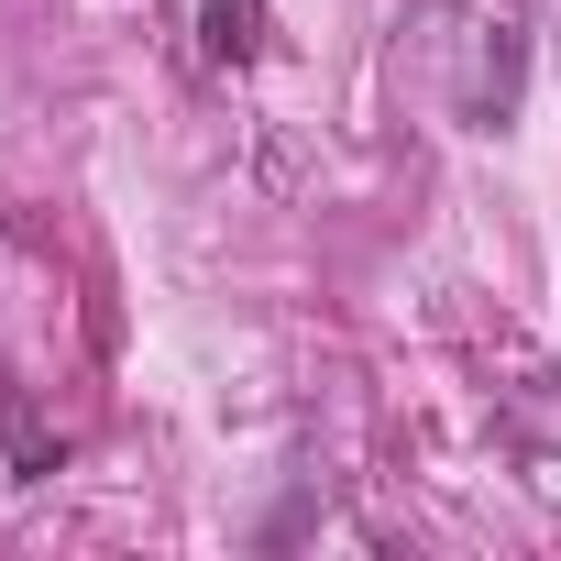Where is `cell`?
I'll return each instance as SVG.
<instances>
[{"mask_svg":"<svg viewBox=\"0 0 561 561\" xmlns=\"http://www.w3.org/2000/svg\"><path fill=\"white\" fill-rule=\"evenodd\" d=\"M198 34H209V56H220V67H242V56L264 45V12H253V0H209Z\"/></svg>","mask_w":561,"mask_h":561,"instance_id":"6da1fadb","label":"cell"}]
</instances>
